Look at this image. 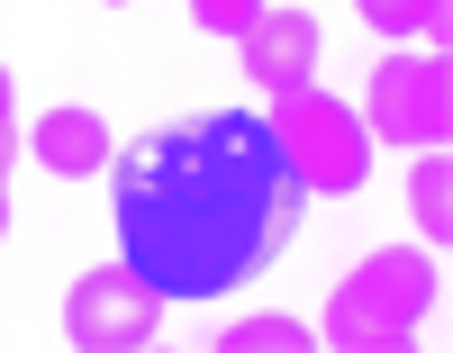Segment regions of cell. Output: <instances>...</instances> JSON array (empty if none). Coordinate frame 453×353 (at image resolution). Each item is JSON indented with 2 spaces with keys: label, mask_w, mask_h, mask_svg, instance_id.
<instances>
[{
  "label": "cell",
  "mask_w": 453,
  "mask_h": 353,
  "mask_svg": "<svg viewBox=\"0 0 453 353\" xmlns=\"http://www.w3.org/2000/svg\"><path fill=\"white\" fill-rule=\"evenodd\" d=\"M19 154H27V145H19V127H10V109H0V173H10Z\"/></svg>",
  "instance_id": "cell-12"
},
{
  "label": "cell",
  "mask_w": 453,
  "mask_h": 353,
  "mask_svg": "<svg viewBox=\"0 0 453 353\" xmlns=\"http://www.w3.org/2000/svg\"><path fill=\"white\" fill-rule=\"evenodd\" d=\"M164 290L145 281L136 263H100V272H82V281L64 290V335L82 344V353H145L164 335Z\"/></svg>",
  "instance_id": "cell-4"
},
{
  "label": "cell",
  "mask_w": 453,
  "mask_h": 353,
  "mask_svg": "<svg viewBox=\"0 0 453 353\" xmlns=\"http://www.w3.org/2000/svg\"><path fill=\"white\" fill-rule=\"evenodd\" d=\"M0 109H10V73H0Z\"/></svg>",
  "instance_id": "cell-14"
},
{
  "label": "cell",
  "mask_w": 453,
  "mask_h": 353,
  "mask_svg": "<svg viewBox=\"0 0 453 353\" xmlns=\"http://www.w3.org/2000/svg\"><path fill=\"white\" fill-rule=\"evenodd\" d=\"M354 10L381 36H418L426 55H453V0H354Z\"/></svg>",
  "instance_id": "cell-8"
},
{
  "label": "cell",
  "mask_w": 453,
  "mask_h": 353,
  "mask_svg": "<svg viewBox=\"0 0 453 353\" xmlns=\"http://www.w3.org/2000/svg\"><path fill=\"white\" fill-rule=\"evenodd\" d=\"M27 154L55 181H82V173H109V127H100V109H46L36 136H27Z\"/></svg>",
  "instance_id": "cell-7"
},
{
  "label": "cell",
  "mask_w": 453,
  "mask_h": 353,
  "mask_svg": "<svg viewBox=\"0 0 453 353\" xmlns=\"http://www.w3.org/2000/svg\"><path fill=\"white\" fill-rule=\"evenodd\" d=\"M0 235H10V173H0Z\"/></svg>",
  "instance_id": "cell-13"
},
{
  "label": "cell",
  "mask_w": 453,
  "mask_h": 353,
  "mask_svg": "<svg viewBox=\"0 0 453 353\" xmlns=\"http://www.w3.org/2000/svg\"><path fill=\"white\" fill-rule=\"evenodd\" d=\"M299 209L309 190L263 109H200L109 154L119 263H136L164 299H226L263 281L290 254Z\"/></svg>",
  "instance_id": "cell-1"
},
{
  "label": "cell",
  "mask_w": 453,
  "mask_h": 353,
  "mask_svg": "<svg viewBox=\"0 0 453 353\" xmlns=\"http://www.w3.org/2000/svg\"><path fill=\"white\" fill-rule=\"evenodd\" d=\"M119 10H127V0H119Z\"/></svg>",
  "instance_id": "cell-15"
},
{
  "label": "cell",
  "mask_w": 453,
  "mask_h": 353,
  "mask_svg": "<svg viewBox=\"0 0 453 353\" xmlns=\"http://www.w3.org/2000/svg\"><path fill=\"white\" fill-rule=\"evenodd\" d=\"M236 55H245V73H254V91L318 82V19H309V10H281V0H263V10L236 27Z\"/></svg>",
  "instance_id": "cell-6"
},
{
  "label": "cell",
  "mask_w": 453,
  "mask_h": 353,
  "mask_svg": "<svg viewBox=\"0 0 453 353\" xmlns=\"http://www.w3.org/2000/svg\"><path fill=\"white\" fill-rule=\"evenodd\" d=\"M273 136H281V154H290V173H299V190H318V200H354V190L372 181V127H363V109L354 100H335V91H318V82H290V91H273Z\"/></svg>",
  "instance_id": "cell-3"
},
{
  "label": "cell",
  "mask_w": 453,
  "mask_h": 353,
  "mask_svg": "<svg viewBox=\"0 0 453 353\" xmlns=\"http://www.w3.org/2000/svg\"><path fill=\"white\" fill-rule=\"evenodd\" d=\"M408 209H418V226L435 235V254H444L453 245V154L444 145L418 154V173H408Z\"/></svg>",
  "instance_id": "cell-9"
},
{
  "label": "cell",
  "mask_w": 453,
  "mask_h": 353,
  "mask_svg": "<svg viewBox=\"0 0 453 353\" xmlns=\"http://www.w3.org/2000/svg\"><path fill=\"white\" fill-rule=\"evenodd\" d=\"M254 10H263V0H191V27H200V36H236Z\"/></svg>",
  "instance_id": "cell-11"
},
{
  "label": "cell",
  "mask_w": 453,
  "mask_h": 353,
  "mask_svg": "<svg viewBox=\"0 0 453 353\" xmlns=\"http://www.w3.org/2000/svg\"><path fill=\"white\" fill-rule=\"evenodd\" d=\"M363 127L381 145H453V55H390L372 73V100H363Z\"/></svg>",
  "instance_id": "cell-5"
},
{
  "label": "cell",
  "mask_w": 453,
  "mask_h": 353,
  "mask_svg": "<svg viewBox=\"0 0 453 353\" xmlns=\"http://www.w3.org/2000/svg\"><path fill=\"white\" fill-rule=\"evenodd\" d=\"M218 344L226 353H309V326H299V318H245V326H226Z\"/></svg>",
  "instance_id": "cell-10"
},
{
  "label": "cell",
  "mask_w": 453,
  "mask_h": 353,
  "mask_svg": "<svg viewBox=\"0 0 453 353\" xmlns=\"http://www.w3.org/2000/svg\"><path fill=\"white\" fill-rule=\"evenodd\" d=\"M426 308H435V263L426 254H408V245L363 254L326 299V344L335 353H408Z\"/></svg>",
  "instance_id": "cell-2"
}]
</instances>
